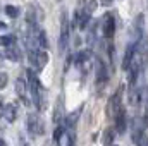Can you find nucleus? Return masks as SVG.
Segmentation results:
<instances>
[{"mask_svg":"<svg viewBox=\"0 0 148 146\" xmlns=\"http://www.w3.org/2000/svg\"><path fill=\"white\" fill-rule=\"evenodd\" d=\"M5 12H7L10 17H17L19 9H17V7H14V5H5Z\"/></svg>","mask_w":148,"mask_h":146,"instance_id":"obj_20","label":"nucleus"},{"mask_svg":"<svg viewBox=\"0 0 148 146\" xmlns=\"http://www.w3.org/2000/svg\"><path fill=\"white\" fill-rule=\"evenodd\" d=\"M28 86H29V91L33 95V102L40 110L45 108V88L40 84L38 77L33 74V71L29 69L28 71Z\"/></svg>","mask_w":148,"mask_h":146,"instance_id":"obj_1","label":"nucleus"},{"mask_svg":"<svg viewBox=\"0 0 148 146\" xmlns=\"http://www.w3.org/2000/svg\"><path fill=\"white\" fill-rule=\"evenodd\" d=\"M102 33L107 40H110L115 33V21H114V16L112 14H105L103 16V21H102Z\"/></svg>","mask_w":148,"mask_h":146,"instance_id":"obj_5","label":"nucleus"},{"mask_svg":"<svg viewBox=\"0 0 148 146\" xmlns=\"http://www.w3.org/2000/svg\"><path fill=\"white\" fill-rule=\"evenodd\" d=\"M60 117H62V105H60V100H57L55 103V112H53V122L57 126H60Z\"/></svg>","mask_w":148,"mask_h":146,"instance_id":"obj_17","label":"nucleus"},{"mask_svg":"<svg viewBox=\"0 0 148 146\" xmlns=\"http://www.w3.org/2000/svg\"><path fill=\"white\" fill-rule=\"evenodd\" d=\"M16 115H17L16 105H14V103H7V105H5V112H3L5 120H7V122H14V120H16Z\"/></svg>","mask_w":148,"mask_h":146,"instance_id":"obj_13","label":"nucleus"},{"mask_svg":"<svg viewBox=\"0 0 148 146\" xmlns=\"http://www.w3.org/2000/svg\"><path fill=\"white\" fill-rule=\"evenodd\" d=\"M112 141H114V129L109 127L103 131V136H102V143L105 146H112Z\"/></svg>","mask_w":148,"mask_h":146,"instance_id":"obj_15","label":"nucleus"},{"mask_svg":"<svg viewBox=\"0 0 148 146\" xmlns=\"http://www.w3.org/2000/svg\"><path fill=\"white\" fill-rule=\"evenodd\" d=\"M16 91H17V95L21 96V100H23L26 105H31V102H29V98H28V95H26V83H24L23 79H17V81H16Z\"/></svg>","mask_w":148,"mask_h":146,"instance_id":"obj_11","label":"nucleus"},{"mask_svg":"<svg viewBox=\"0 0 148 146\" xmlns=\"http://www.w3.org/2000/svg\"><path fill=\"white\" fill-rule=\"evenodd\" d=\"M67 43H69V24H67V14L64 10L60 16V40H59L60 52H64L67 48Z\"/></svg>","mask_w":148,"mask_h":146,"instance_id":"obj_3","label":"nucleus"},{"mask_svg":"<svg viewBox=\"0 0 148 146\" xmlns=\"http://www.w3.org/2000/svg\"><path fill=\"white\" fill-rule=\"evenodd\" d=\"M26 21H28V24H29V26H35V12H33V9H31V7L28 9V16H26Z\"/></svg>","mask_w":148,"mask_h":146,"instance_id":"obj_21","label":"nucleus"},{"mask_svg":"<svg viewBox=\"0 0 148 146\" xmlns=\"http://www.w3.org/2000/svg\"><path fill=\"white\" fill-rule=\"evenodd\" d=\"M3 28H7V26H5L3 23H0V29H3Z\"/></svg>","mask_w":148,"mask_h":146,"instance_id":"obj_27","label":"nucleus"},{"mask_svg":"<svg viewBox=\"0 0 148 146\" xmlns=\"http://www.w3.org/2000/svg\"><path fill=\"white\" fill-rule=\"evenodd\" d=\"M121 100H122V86L117 88V91L112 95L110 100H109V103H107V115H109L110 119H115V115L119 113V110L122 108Z\"/></svg>","mask_w":148,"mask_h":146,"instance_id":"obj_2","label":"nucleus"},{"mask_svg":"<svg viewBox=\"0 0 148 146\" xmlns=\"http://www.w3.org/2000/svg\"><path fill=\"white\" fill-rule=\"evenodd\" d=\"M7 79H9V77H7V74L0 72V89H3V88L7 86Z\"/></svg>","mask_w":148,"mask_h":146,"instance_id":"obj_24","label":"nucleus"},{"mask_svg":"<svg viewBox=\"0 0 148 146\" xmlns=\"http://www.w3.org/2000/svg\"><path fill=\"white\" fill-rule=\"evenodd\" d=\"M134 52H136V43L127 45L126 53H124V59H122V69L124 71H129V67H131V64L134 60Z\"/></svg>","mask_w":148,"mask_h":146,"instance_id":"obj_7","label":"nucleus"},{"mask_svg":"<svg viewBox=\"0 0 148 146\" xmlns=\"http://www.w3.org/2000/svg\"><path fill=\"white\" fill-rule=\"evenodd\" d=\"M95 9H97V2H95V0H88V5H86V9H84V10H86L88 14H93V10H95Z\"/></svg>","mask_w":148,"mask_h":146,"instance_id":"obj_22","label":"nucleus"},{"mask_svg":"<svg viewBox=\"0 0 148 146\" xmlns=\"http://www.w3.org/2000/svg\"><path fill=\"white\" fill-rule=\"evenodd\" d=\"M38 45H40L41 48H48V40H47V35H45V31H41V29H40V36H38Z\"/></svg>","mask_w":148,"mask_h":146,"instance_id":"obj_19","label":"nucleus"},{"mask_svg":"<svg viewBox=\"0 0 148 146\" xmlns=\"http://www.w3.org/2000/svg\"><path fill=\"white\" fill-rule=\"evenodd\" d=\"M5 55H7V59L9 60H14V62H19L21 60V50L14 45V46H9L7 50H5Z\"/></svg>","mask_w":148,"mask_h":146,"instance_id":"obj_14","label":"nucleus"},{"mask_svg":"<svg viewBox=\"0 0 148 146\" xmlns=\"http://www.w3.org/2000/svg\"><path fill=\"white\" fill-rule=\"evenodd\" d=\"M62 136H64V127H62V126H57V127H55V132H53V143L59 145Z\"/></svg>","mask_w":148,"mask_h":146,"instance_id":"obj_18","label":"nucleus"},{"mask_svg":"<svg viewBox=\"0 0 148 146\" xmlns=\"http://www.w3.org/2000/svg\"><path fill=\"white\" fill-rule=\"evenodd\" d=\"M105 81H107V71H105L103 62L98 59V60H97V84H98V86H103Z\"/></svg>","mask_w":148,"mask_h":146,"instance_id":"obj_9","label":"nucleus"},{"mask_svg":"<svg viewBox=\"0 0 148 146\" xmlns=\"http://www.w3.org/2000/svg\"><path fill=\"white\" fill-rule=\"evenodd\" d=\"M81 112H83V107H79L77 110H74L73 113L67 115V119H66V129L67 131H74V127H76V124L81 117Z\"/></svg>","mask_w":148,"mask_h":146,"instance_id":"obj_8","label":"nucleus"},{"mask_svg":"<svg viewBox=\"0 0 148 146\" xmlns=\"http://www.w3.org/2000/svg\"><path fill=\"white\" fill-rule=\"evenodd\" d=\"M112 0H102V5H110Z\"/></svg>","mask_w":148,"mask_h":146,"instance_id":"obj_26","label":"nucleus"},{"mask_svg":"<svg viewBox=\"0 0 148 146\" xmlns=\"http://www.w3.org/2000/svg\"><path fill=\"white\" fill-rule=\"evenodd\" d=\"M47 62H48V53H47L45 50H41V52H38L36 53V60H35L33 65L40 71V69H43V67L47 65Z\"/></svg>","mask_w":148,"mask_h":146,"instance_id":"obj_12","label":"nucleus"},{"mask_svg":"<svg viewBox=\"0 0 148 146\" xmlns=\"http://www.w3.org/2000/svg\"><path fill=\"white\" fill-rule=\"evenodd\" d=\"M3 112H5V107H3V102L0 98V117H3Z\"/></svg>","mask_w":148,"mask_h":146,"instance_id":"obj_25","label":"nucleus"},{"mask_svg":"<svg viewBox=\"0 0 148 146\" xmlns=\"http://www.w3.org/2000/svg\"><path fill=\"white\" fill-rule=\"evenodd\" d=\"M14 43H16V36H14V35H7V36L0 38V45H2V46H5V48L14 46Z\"/></svg>","mask_w":148,"mask_h":146,"instance_id":"obj_16","label":"nucleus"},{"mask_svg":"<svg viewBox=\"0 0 148 146\" xmlns=\"http://www.w3.org/2000/svg\"><path fill=\"white\" fill-rule=\"evenodd\" d=\"M136 146H148V136L147 134H141L140 139L136 141Z\"/></svg>","mask_w":148,"mask_h":146,"instance_id":"obj_23","label":"nucleus"},{"mask_svg":"<svg viewBox=\"0 0 148 146\" xmlns=\"http://www.w3.org/2000/svg\"><path fill=\"white\" fill-rule=\"evenodd\" d=\"M0 146H5V143H3V141H2V139H0Z\"/></svg>","mask_w":148,"mask_h":146,"instance_id":"obj_28","label":"nucleus"},{"mask_svg":"<svg viewBox=\"0 0 148 146\" xmlns=\"http://www.w3.org/2000/svg\"><path fill=\"white\" fill-rule=\"evenodd\" d=\"M28 129L31 134H43L45 132V126H43V120L38 117L36 113H29L28 115Z\"/></svg>","mask_w":148,"mask_h":146,"instance_id":"obj_4","label":"nucleus"},{"mask_svg":"<svg viewBox=\"0 0 148 146\" xmlns=\"http://www.w3.org/2000/svg\"><path fill=\"white\" fill-rule=\"evenodd\" d=\"M115 131L119 132V134H122V132H126V129H127V117H126V110L124 107L119 110V113L115 115Z\"/></svg>","mask_w":148,"mask_h":146,"instance_id":"obj_6","label":"nucleus"},{"mask_svg":"<svg viewBox=\"0 0 148 146\" xmlns=\"http://www.w3.org/2000/svg\"><path fill=\"white\" fill-rule=\"evenodd\" d=\"M90 59H91V50H83V52H79V53L74 57V64L84 67V65L90 62Z\"/></svg>","mask_w":148,"mask_h":146,"instance_id":"obj_10","label":"nucleus"}]
</instances>
